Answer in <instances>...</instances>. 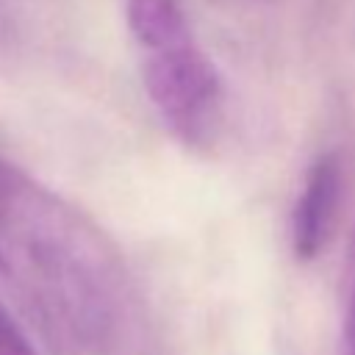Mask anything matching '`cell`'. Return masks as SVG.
Wrapping results in <instances>:
<instances>
[{
    "instance_id": "obj_1",
    "label": "cell",
    "mask_w": 355,
    "mask_h": 355,
    "mask_svg": "<svg viewBox=\"0 0 355 355\" xmlns=\"http://www.w3.org/2000/svg\"><path fill=\"white\" fill-rule=\"evenodd\" d=\"M0 286L58 355H108L128 319L111 239L8 161L0 166Z\"/></svg>"
},
{
    "instance_id": "obj_2",
    "label": "cell",
    "mask_w": 355,
    "mask_h": 355,
    "mask_svg": "<svg viewBox=\"0 0 355 355\" xmlns=\"http://www.w3.org/2000/svg\"><path fill=\"white\" fill-rule=\"evenodd\" d=\"M141 83L161 125L191 150L208 147L225 116V86L200 47L183 0H122Z\"/></svg>"
},
{
    "instance_id": "obj_3",
    "label": "cell",
    "mask_w": 355,
    "mask_h": 355,
    "mask_svg": "<svg viewBox=\"0 0 355 355\" xmlns=\"http://www.w3.org/2000/svg\"><path fill=\"white\" fill-rule=\"evenodd\" d=\"M344 200V166L338 153H319L297 191L288 216V244L297 261L319 258L338 225Z\"/></svg>"
},
{
    "instance_id": "obj_4",
    "label": "cell",
    "mask_w": 355,
    "mask_h": 355,
    "mask_svg": "<svg viewBox=\"0 0 355 355\" xmlns=\"http://www.w3.org/2000/svg\"><path fill=\"white\" fill-rule=\"evenodd\" d=\"M344 311H341V338L338 355H355V233L349 239L347 261H344Z\"/></svg>"
},
{
    "instance_id": "obj_5",
    "label": "cell",
    "mask_w": 355,
    "mask_h": 355,
    "mask_svg": "<svg viewBox=\"0 0 355 355\" xmlns=\"http://www.w3.org/2000/svg\"><path fill=\"white\" fill-rule=\"evenodd\" d=\"M0 355H36L25 330L14 322L11 311L0 300Z\"/></svg>"
},
{
    "instance_id": "obj_6",
    "label": "cell",
    "mask_w": 355,
    "mask_h": 355,
    "mask_svg": "<svg viewBox=\"0 0 355 355\" xmlns=\"http://www.w3.org/2000/svg\"><path fill=\"white\" fill-rule=\"evenodd\" d=\"M225 3H233V6H252V3H261V0H225Z\"/></svg>"
},
{
    "instance_id": "obj_7",
    "label": "cell",
    "mask_w": 355,
    "mask_h": 355,
    "mask_svg": "<svg viewBox=\"0 0 355 355\" xmlns=\"http://www.w3.org/2000/svg\"><path fill=\"white\" fill-rule=\"evenodd\" d=\"M3 164H6V161H3V158H0V166H3Z\"/></svg>"
}]
</instances>
